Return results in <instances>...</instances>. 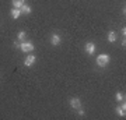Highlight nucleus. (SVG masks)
<instances>
[{
    "instance_id": "obj_10",
    "label": "nucleus",
    "mask_w": 126,
    "mask_h": 120,
    "mask_svg": "<svg viewBox=\"0 0 126 120\" xmlns=\"http://www.w3.org/2000/svg\"><path fill=\"white\" fill-rule=\"evenodd\" d=\"M116 40V32L113 31H109L108 32V42H111V43H113Z\"/></svg>"
},
{
    "instance_id": "obj_7",
    "label": "nucleus",
    "mask_w": 126,
    "mask_h": 120,
    "mask_svg": "<svg viewBox=\"0 0 126 120\" xmlns=\"http://www.w3.org/2000/svg\"><path fill=\"white\" fill-rule=\"evenodd\" d=\"M70 106L77 110L79 107H81V101L79 98H72V99H70Z\"/></svg>"
},
{
    "instance_id": "obj_13",
    "label": "nucleus",
    "mask_w": 126,
    "mask_h": 120,
    "mask_svg": "<svg viewBox=\"0 0 126 120\" xmlns=\"http://www.w3.org/2000/svg\"><path fill=\"white\" fill-rule=\"evenodd\" d=\"M115 99H116L118 102H122V101L125 99V96L122 95V92H116V95H115Z\"/></svg>"
},
{
    "instance_id": "obj_11",
    "label": "nucleus",
    "mask_w": 126,
    "mask_h": 120,
    "mask_svg": "<svg viewBox=\"0 0 126 120\" xmlns=\"http://www.w3.org/2000/svg\"><path fill=\"white\" fill-rule=\"evenodd\" d=\"M20 15H21V11H20V9H14V7H13V10H11V17H13L14 20H17Z\"/></svg>"
},
{
    "instance_id": "obj_8",
    "label": "nucleus",
    "mask_w": 126,
    "mask_h": 120,
    "mask_svg": "<svg viewBox=\"0 0 126 120\" xmlns=\"http://www.w3.org/2000/svg\"><path fill=\"white\" fill-rule=\"evenodd\" d=\"M25 4V0H13V7L14 9H21Z\"/></svg>"
},
{
    "instance_id": "obj_9",
    "label": "nucleus",
    "mask_w": 126,
    "mask_h": 120,
    "mask_svg": "<svg viewBox=\"0 0 126 120\" xmlns=\"http://www.w3.org/2000/svg\"><path fill=\"white\" fill-rule=\"evenodd\" d=\"M20 11H21V14H24V15H28V14L31 13V7L28 4H24L21 9H20Z\"/></svg>"
},
{
    "instance_id": "obj_4",
    "label": "nucleus",
    "mask_w": 126,
    "mask_h": 120,
    "mask_svg": "<svg viewBox=\"0 0 126 120\" xmlns=\"http://www.w3.org/2000/svg\"><path fill=\"white\" fill-rule=\"evenodd\" d=\"M60 42H62L60 35H59V34H52V36H50V43L53 45V46H59Z\"/></svg>"
},
{
    "instance_id": "obj_14",
    "label": "nucleus",
    "mask_w": 126,
    "mask_h": 120,
    "mask_svg": "<svg viewBox=\"0 0 126 120\" xmlns=\"http://www.w3.org/2000/svg\"><path fill=\"white\" fill-rule=\"evenodd\" d=\"M13 45H14V48H16V49H20V45H21V42H20V40H16Z\"/></svg>"
},
{
    "instance_id": "obj_1",
    "label": "nucleus",
    "mask_w": 126,
    "mask_h": 120,
    "mask_svg": "<svg viewBox=\"0 0 126 120\" xmlns=\"http://www.w3.org/2000/svg\"><path fill=\"white\" fill-rule=\"evenodd\" d=\"M109 62H111V57H109V54H107V53L99 54V56H97V59H95V63H97L98 67H107L109 64Z\"/></svg>"
},
{
    "instance_id": "obj_15",
    "label": "nucleus",
    "mask_w": 126,
    "mask_h": 120,
    "mask_svg": "<svg viewBox=\"0 0 126 120\" xmlns=\"http://www.w3.org/2000/svg\"><path fill=\"white\" fill-rule=\"evenodd\" d=\"M77 112H79V115H80V116H84V110H83L81 107H79V109H77Z\"/></svg>"
},
{
    "instance_id": "obj_16",
    "label": "nucleus",
    "mask_w": 126,
    "mask_h": 120,
    "mask_svg": "<svg viewBox=\"0 0 126 120\" xmlns=\"http://www.w3.org/2000/svg\"><path fill=\"white\" fill-rule=\"evenodd\" d=\"M121 34L123 35V38H125V35H126V28H125V27H123V28L121 29Z\"/></svg>"
},
{
    "instance_id": "obj_6",
    "label": "nucleus",
    "mask_w": 126,
    "mask_h": 120,
    "mask_svg": "<svg viewBox=\"0 0 126 120\" xmlns=\"http://www.w3.org/2000/svg\"><path fill=\"white\" fill-rule=\"evenodd\" d=\"M84 50H86V53H88V54H94L95 45L93 43V42H87V43L84 45Z\"/></svg>"
},
{
    "instance_id": "obj_2",
    "label": "nucleus",
    "mask_w": 126,
    "mask_h": 120,
    "mask_svg": "<svg viewBox=\"0 0 126 120\" xmlns=\"http://www.w3.org/2000/svg\"><path fill=\"white\" fill-rule=\"evenodd\" d=\"M20 49L23 50L24 53H31L32 50L35 49V45L31 43V42H21V45H20Z\"/></svg>"
},
{
    "instance_id": "obj_5",
    "label": "nucleus",
    "mask_w": 126,
    "mask_h": 120,
    "mask_svg": "<svg viewBox=\"0 0 126 120\" xmlns=\"http://www.w3.org/2000/svg\"><path fill=\"white\" fill-rule=\"evenodd\" d=\"M36 57L34 56V54H28L27 57H25V60H24V66L25 67H31L34 63H35Z\"/></svg>"
},
{
    "instance_id": "obj_3",
    "label": "nucleus",
    "mask_w": 126,
    "mask_h": 120,
    "mask_svg": "<svg viewBox=\"0 0 126 120\" xmlns=\"http://www.w3.org/2000/svg\"><path fill=\"white\" fill-rule=\"evenodd\" d=\"M116 113L121 116V117H125V115H126V103H125V101H122L121 105L116 107Z\"/></svg>"
},
{
    "instance_id": "obj_12",
    "label": "nucleus",
    "mask_w": 126,
    "mask_h": 120,
    "mask_svg": "<svg viewBox=\"0 0 126 120\" xmlns=\"http://www.w3.org/2000/svg\"><path fill=\"white\" fill-rule=\"evenodd\" d=\"M25 32L24 31H21V32H18V36H17V40H20V42H23L24 39H25Z\"/></svg>"
}]
</instances>
